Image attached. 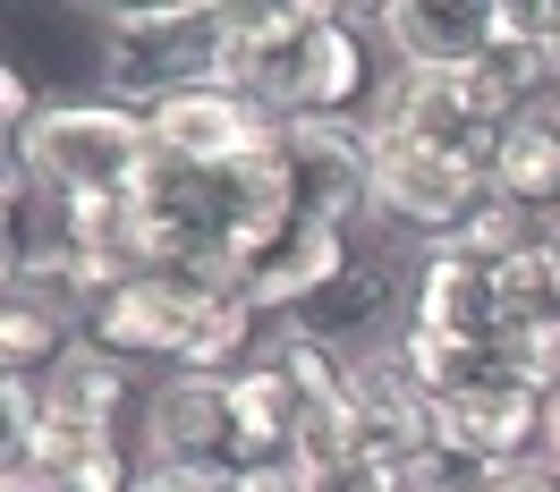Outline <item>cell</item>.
Wrapping results in <instances>:
<instances>
[{
	"mask_svg": "<svg viewBox=\"0 0 560 492\" xmlns=\"http://www.w3.org/2000/svg\"><path fill=\"white\" fill-rule=\"evenodd\" d=\"M365 17L349 9H315V0H272V9H230L221 35V85L246 94L272 119H365L374 85V51L357 35Z\"/></svg>",
	"mask_w": 560,
	"mask_h": 492,
	"instance_id": "cell-1",
	"label": "cell"
},
{
	"mask_svg": "<svg viewBox=\"0 0 560 492\" xmlns=\"http://www.w3.org/2000/svg\"><path fill=\"white\" fill-rule=\"evenodd\" d=\"M9 153L26 162V178H35L60 212H128L162 144H153V119H144V110L85 94V103H43V119L9 144Z\"/></svg>",
	"mask_w": 560,
	"mask_h": 492,
	"instance_id": "cell-2",
	"label": "cell"
},
{
	"mask_svg": "<svg viewBox=\"0 0 560 492\" xmlns=\"http://www.w3.org/2000/svg\"><path fill=\"white\" fill-rule=\"evenodd\" d=\"M103 103L162 110L178 94L221 85L230 9H103Z\"/></svg>",
	"mask_w": 560,
	"mask_h": 492,
	"instance_id": "cell-3",
	"label": "cell"
},
{
	"mask_svg": "<svg viewBox=\"0 0 560 492\" xmlns=\"http://www.w3.org/2000/svg\"><path fill=\"white\" fill-rule=\"evenodd\" d=\"M365 128L383 144H417V153H442L458 171H485L492 178V153H501V128L510 110L492 103V85L476 69L467 77H408L390 69L383 94L365 103Z\"/></svg>",
	"mask_w": 560,
	"mask_h": 492,
	"instance_id": "cell-4",
	"label": "cell"
},
{
	"mask_svg": "<svg viewBox=\"0 0 560 492\" xmlns=\"http://www.w3.org/2000/svg\"><path fill=\"white\" fill-rule=\"evenodd\" d=\"M272 162L298 212H315L331 230L374 221V128L365 119H280Z\"/></svg>",
	"mask_w": 560,
	"mask_h": 492,
	"instance_id": "cell-5",
	"label": "cell"
},
{
	"mask_svg": "<svg viewBox=\"0 0 560 492\" xmlns=\"http://www.w3.org/2000/svg\"><path fill=\"white\" fill-rule=\"evenodd\" d=\"M357 263V246H349V230H331V221H315V212H280L264 238L238 255V272H230V289H238L255 315H272V323H289V315H306L323 289L340 281Z\"/></svg>",
	"mask_w": 560,
	"mask_h": 492,
	"instance_id": "cell-6",
	"label": "cell"
},
{
	"mask_svg": "<svg viewBox=\"0 0 560 492\" xmlns=\"http://www.w3.org/2000/svg\"><path fill=\"white\" fill-rule=\"evenodd\" d=\"M221 306V289L212 281H178V272H137L128 289H110L103 306H94V323H85V340L110 356H162V365H187V349H196V331H205V315Z\"/></svg>",
	"mask_w": 560,
	"mask_h": 492,
	"instance_id": "cell-7",
	"label": "cell"
},
{
	"mask_svg": "<svg viewBox=\"0 0 560 492\" xmlns=\"http://www.w3.org/2000/svg\"><path fill=\"white\" fill-rule=\"evenodd\" d=\"M485 204H492L485 171H458V162H442V153H417V144H383L374 137V221L417 230L424 246H442V238H458Z\"/></svg>",
	"mask_w": 560,
	"mask_h": 492,
	"instance_id": "cell-8",
	"label": "cell"
},
{
	"mask_svg": "<svg viewBox=\"0 0 560 492\" xmlns=\"http://www.w3.org/2000/svg\"><path fill=\"white\" fill-rule=\"evenodd\" d=\"M144 119H153V144H162L171 162H196V171H238L255 153H272V137H280L272 110H255L246 94H230V85L178 94V103L144 110Z\"/></svg>",
	"mask_w": 560,
	"mask_h": 492,
	"instance_id": "cell-9",
	"label": "cell"
},
{
	"mask_svg": "<svg viewBox=\"0 0 560 492\" xmlns=\"http://www.w3.org/2000/svg\"><path fill=\"white\" fill-rule=\"evenodd\" d=\"M238 374H162L144 390V450L137 458H212L238 467Z\"/></svg>",
	"mask_w": 560,
	"mask_h": 492,
	"instance_id": "cell-10",
	"label": "cell"
},
{
	"mask_svg": "<svg viewBox=\"0 0 560 492\" xmlns=\"http://www.w3.org/2000/svg\"><path fill=\"white\" fill-rule=\"evenodd\" d=\"M374 35L383 60L408 77H467L492 51V0H390L374 9Z\"/></svg>",
	"mask_w": 560,
	"mask_h": 492,
	"instance_id": "cell-11",
	"label": "cell"
},
{
	"mask_svg": "<svg viewBox=\"0 0 560 492\" xmlns=\"http://www.w3.org/2000/svg\"><path fill=\"white\" fill-rule=\"evenodd\" d=\"M349 408H357V433L383 467H408L442 442V417H433V390L417 383L408 349H383V356H357L349 374Z\"/></svg>",
	"mask_w": 560,
	"mask_h": 492,
	"instance_id": "cell-12",
	"label": "cell"
},
{
	"mask_svg": "<svg viewBox=\"0 0 560 492\" xmlns=\"http://www.w3.org/2000/svg\"><path fill=\"white\" fill-rule=\"evenodd\" d=\"M43 424L51 433H77V442H94V433H119L128 417V399H137V374H128V356L94 349V340H77L51 374H43Z\"/></svg>",
	"mask_w": 560,
	"mask_h": 492,
	"instance_id": "cell-13",
	"label": "cell"
},
{
	"mask_svg": "<svg viewBox=\"0 0 560 492\" xmlns=\"http://www.w3.org/2000/svg\"><path fill=\"white\" fill-rule=\"evenodd\" d=\"M408 331H442V340H501V306H492V272L451 238L417 255V306Z\"/></svg>",
	"mask_w": 560,
	"mask_h": 492,
	"instance_id": "cell-14",
	"label": "cell"
},
{
	"mask_svg": "<svg viewBox=\"0 0 560 492\" xmlns=\"http://www.w3.org/2000/svg\"><path fill=\"white\" fill-rule=\"evenodd\" d=\"M230 399H238V476L246 467H298V433H306L315 399L289 383V365L255 356L238 383H230Z\"/></svg>",
	"mask_w": 560,
	"mask_h": 492,
	"instance_id": "cell-15",
	"label": "cell"
},
{
	"mask_svg": "<svg viewBox=\"0 0 560 492\" xmlns=\"http://www.w3.org/2000/svg\"><path fill=\"white\" fill-rule=\"evenodd\" d=\"M492 204L526 212V221H552L560 212V110H526L501 128V153H492Z\"/></svg>",
	"mask_w": 560,
	"mask_h": 492,
	"instance_id": "cell-16",
	"label": "cell"
},
{
	"mask_svg": "<svg viewBox=\"0 0 560 492\" xmlns=\"http://www.w3.org/2000/svg\"><path fill=\"white\" fill-rule=\"evenodd\" d=\"M77 340H85V315L51 306V297H35V289H9V306H0V374L43 383Z\"/></svg>",
	"mask_w": 560,
	"mask_h": 492,
	"instance_id": "cell-17",
	"label": "cell"
},
{
	"mask_svg": "<svg viewBox=\"0 0 560 492\" xmlns=\"http://www.w3.org/2000/svg\"><path fill=\"white\" fill-rule=\"evenodd\" d=\"M492 272V306H501V331L510 323H535L560 306V263H552V238L518 246V255H501V263H485Z\"/></svg>",
	"mask_w": 560,
	"mask_h": 492,
	"instance_id": "cell-18",
	"label": "cell"
},
{
	"mask_svg": "<svg viewBox=\"0 0 560 492\" xmlns=\"http://www.w3.org/2000/svg\"><path fill=\"white\" fill-rule=\"evenodd\" d=\"M492 476H501V467H492V458H476V450H458V442H433L424 458H408V467H399V484H408V492H485Z\"/></svg>",
	"mask_w": 560,
	"mask_h": 492,
	"instance_id": "cell-19",
	"label": "cell"
},
{
	"mask_svg": "<svg viewBox=\"0 0 560 492\" xmlns=\"http://www.w3.org/2000/svg\"><path fill=\"white\" fill-rule=\"evenodd\" d=\"M137 492H238V467H212V458H144Z\"/></svg>",
	"mask_w": 560,
	"mask_h": 492,
	"instance_id": "cell-20",
	"label": "cell"
},
{
	"mask_svg": "<svg viewBox=\"0 0 560 492\" xmlns=\"http://www.w3.org/2000/svg\"><path fill=\"white\" fill-rule=\"evenodd\" d=\"M306 476H315V492H408V484H399V467H383L374 450L331 458V467H306Z\"/></svg>",
	"mask_w": 560,
	"mask_h": 492,
	"instance_id": "cell-21",
	"label": "cell"
},
{
	"mask_svg": "<svg viewBox=\"0 0 560 492\" xmlns=\"http://www.w3.org/2000/svg\"><path fill=\"white\" fill-rule=\"evenodd\" d=\"M485 492H560V467L552 458H518V467H501Z\"/></svg>",
	"mask_w": 560,
	"mask_h": 492,
	"instance_id": "cell-22",
	"label": "cell"
},
{
	"mask_svg": "<svg viewBox=\"0 0 560 492\" xmlns=\"http://www.w3.org/2000/svg\"><path fill=\"white\" fill-rule=\"evenodd\" d=\"M238 492H315V476L306 467H246Z\"/></svg>",
	"mask_w": 560,
	"mask_h": 492,
	"instance_id": "cell-23",
	"label": "cell"
},
{
	"mask_svg": "<svg viewBox=\"0 0 560 492\" xmlns=\"http://www.w3.org/2000/svg\"><path fill=\"white\" fill-rule=\"evenodd\" d=\"M544 458L560 467V399H552V417H544Z\"/></svg>",
	"mask_w": 560,
	"mask_h": 492,
	"instance_id": "cell-24",
	"label": "cell"
},
{
	"mask_svg": "<svg viewBox=\"0 0 560 492\" xmlns=\"http://www.w3.org/2000/svg\"><path fill=\"white\" fill-rule=\"evenodd\" d=\"M0 492H43L35 476H0Z\"/></svg>",
	"mask_w": 560,
	"mask_h": 492,
	"instance_id": "cell-25",
	"label": "cell"
},
{
	"mask_svg": "<svg viewBox=\"0 0 560 492\" xmlns=\"http://www.w3.org/2000/svg\"><path fill=\"white\" fill-rule=\"evenodd\" d=\"M552 263H560V230H552Z\"/></svg>",
	"mask_w": 560,
	"mask_h": 492,
	"instance_id": "cell-26",
	"label": "cell"
}]
</instances>
